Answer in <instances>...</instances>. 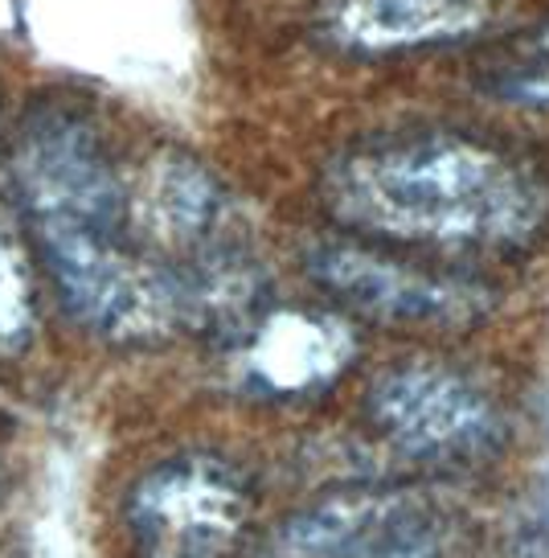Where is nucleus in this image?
<instances>
[{
  "label": "nucleus",
  "instance_id": "20e7f679",
  "mask_svg": "<svg viewBox=\"0 0 549 558\" xmlns=\"http://www.w3.org/2000/svg\"><path fill=\"white\" fill-rule=\"evenodd\" d=\"M308 279L361 320L386 329L464 332L497 308V288L476 276L423 267L390 246L353 234L320 239L304 251Z\"/></svg>",
  "mask_w": 549,
  "mask_h": 558
},
{
  "label": "nucleus",
  "instance_id": "7ed1b4c3",
  "mask_svg": "<svg viewBox=\"0 0 549 558\" xmlns=\"http://www.w3.org/2000/svg\"><path fill=\"white\" fill-rule=\"evenodd\" d=\"M255 558H464V518L430 488L353 485L288 513Z\"/></svg>",
  "mask_w": 549,
  "mask_h": 558
},
{
  "label": "nucleus",
  "instance_id": "f03ea898",
  "mask_svg": "<svg viewBox=\"0 0 549 558\" xmlns=\"http://www.w3.org/2000/svg\"><path fill=\"white\" fill-rule=\"evenodd\" d=\"M34 246L66 313L111 345H164L185 337L176 267L139 251L123 230L41 227Z\"/></svg>",
  "mask_w": 549,
  "mask_h": 558
},
{
  "label": "nucleus",
  "instance_id": "39448f33",
  "mask_svg": "<svg viewBox=\"0 0 549 558\" xmlns=\"http://www.w3.org/2000/svg\"><path fill=\"white\" fill-rule=\"evenodd\" d=\"M255 525V488L213 452L160 460L127 488L123 530L136 558H234Z\"/></svg>",
  "mask_w": 549,
  "mask_h": 558
},
{
  "label": "nucleus",
  "instance_id": "423d86ee",
  "mask_svg": "<svg viewBox=\"0 0 549 558\" xmlns=\"http://www.w3.org/2000/svg\"><path fill=\"white\" fill-rule=\"evenodd\" d=\"M9 173L29 230H123V173L107 153L95 120L74 104L46 99L25 111Z\"/></svg>",
  "mask_w": 549,
  "mask_h": 558
},
{
  "label": "nucleus",
  "instance_id": "6e6552de",
  "mask_svg": "<svg viewBox=\"0 0 549 558\" xmlns=\"http://www.w3.org/2000/svg\"><path fill=\"white\" fill-rule=\"evenodd\" d=\"M123 230L127 239L164 263L246 243L239 230V202L206 160L181 148H156L123 177Z\"/></svg>",
  "mask_w": 549,
  "mask_h": 558
},
{
  "label": "nucleus",
  "instance_id": "9b49d317",
  "mask_svg": "<svg viewBox=\"0 0 549 558\" xmlns=\"http://www.w3.org/2000/svg\"><path fill=\"white\" fill-rule=\"evenodd\" d=\"M472 87L492 104L549 111V21L488 41L472 62Z\"/></svg>",
  "mask_w": 549,
  "mask_h": 558
},
{
  "label": "nucleus",
  "instance_id": "f8f14e48",
  "mask_svg": "<svg viewBox=\"0 0 549 558\" xmlns=\"http://www.w3.org/2000/svg\"><path fill=\"white\" fill-rule=\"evenodd\" d=\"M37 332V300L29 251L21 239V222L9 206H0V353H21Z\"/></svg>",
  "mask_w": 549,
  "mask_h": 558
},
{
  "label": "nucleus",
  "instance_id": "9d476101",
  "mask_svg": "<svg viewBox=\"0 0 549 558\" xmlns=\"http://www.w3.org/2000/svg\"><path fill=\"white\" fill-rule=\"evenodd\" d=\"M497 0H325L316 34L332 50L381 58L472 37Z\"/></svg>",
  "mask_w": 549,
  "mask_h": 558
},
{
  "label": "nucleus",
  "instance_id": "0eeeda50",
  "mask_svg": "<svg viewBox=\"0 0 549 558\" xmlns=\"http://www.w3.org/2000/svg\"><path fill=\"white\" fill-rule=\"evenodd\" d=\"M365 415L398 452L427 464H476L504 444V415L488 390L443 362H398L365 395Z\"/></svg>",
  "mask_w": 549,
  "mask_h": 558
},
{
  "label": "nucleus",
  "instance_id": "1a4fd4ad",
  "mask_svg": "<svg viewBox=\"0 0 549 558\" xmlns=\"http://www.w3.org/2000/svg\"><path fill=\"white\" fill-rule=\"evenodd\" d=\"M242 378L271 399H308L357 362V332L325 308H267L239 345Z\"/></svg>",
  "mask_w": 549,
  "mask_h": 558
},
{
  "label": "nucleus",
  "instance_id": "f257e3e1",
  "mask_svg": "<svg viewBox=\"0 0 549 558\" xmlns=\"http://www.w3.org/2000/svg\"><path fill=\"white\" fill-rule=\"evenodd\" d=\"M353 239L435 255H521L549 230V173L497 140L398 128L337 148L316 177Z\"/></svg>",
  "mask_w": 549,
  "mask_h": 558
}]
</instances>
